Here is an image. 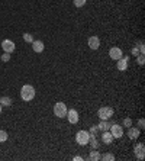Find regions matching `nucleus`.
I'll return each mask as SVG.
<instances>
[{
    "label": "nucleus",
    "instance_id": "1",
    "mask_svg": "<svg viewBox=\"0 0 145 161\" xmlns=\"http://www.w3.org/2000/svg\"><path fill=\"white\" fill-rule=\"evenodd\" d=\"M20 97L25 102H31L35 97V89L31 84H25V86L20 89Z\"/></svg>",
    "mask_w": 145,
    "mask_h": 161
},
{
    "label": "nucleus",
    "instance_id": "2",
    "mask_svg": "<svg viewBox=\"0 0 145 161\" xmlns=\"http://www.w3.org/2000/svg\"><path fill=\"white\" fill-rule=\"evenodd\" d=\"M54 115L57 118H65L67 116V105L62 103V102H57L55 105H54Z\"/></svg>",
    "mask_w": 145,
    "mask_h": 161
},
{
    "label": "nucleus",
    "instance_id": "3",
    "mask_svg": "<svg viewBox=\"0 0 145 161\" xmlns=\"http://www.w3.org/2000/svg\"><path fill=\"white\" fill-rule=\"evenodd\" d=\"M97 116L100 118V120H109L113 116V108H109V106H103L97 110Z\"/></svg>",
    "mask_w": 145,
    "mask_h": 161
},
{
    "label": "nucleus",
    "instance_id": "4",
    "mask_svg": "<svg viewBox=\"0 0 145 161\" xmlns=\"http://www.w3.org/2000/svg\"><path fill=\"white\" fill-rule=\"evenodd\" d=\"M89 139H90V134L87 131H78L76 134V141L78 145H87Z\"/></svg>",
    "mask_w": 145,
    "mask_h": 161
},
{
    "label": "nucleus",
    "instance_id": "5",
    "mask_svg": "<svg viewBox=\"0 0 145 161\" xmlns=\"http://www.w3.org/2000/svg\"><path fill=\"white\" fill-rule=\"evenodd\" d=\"M110 134L113 135V138H122V135H123V126H121V125L118 124H113L110 125Z\"/></svg>",
    "mask_w": 145,
    "mask_h": 161
},
{
    "label": "nucleus",
    "instance_id": "6",
    "mask_svg": "<svg viewBox=\"0 0 145 161\" xmlns=\"http://www.w3.org/2000/svg\"><path fill=\"white\" fill-rule=\"evenodd\" d=\"M109 57H110L112 60L118 61L119 58H122V57H123L122 49H121V48H118V47H112V48L109 49Z\"/></svg>",
    "mask_w": 145,
    "mask_h": 161
},
{
    "label": "nucleus",
    "instance_id": "7",
    "mask_svg": "<svg viewBox=\"0 0 145 161\" xmlns=\"http://www.w3.org/2000/svg\"><path fill=\"white\" fill-rule=\"evenodd\" d=\"M128 65H129V58L128 57H125V58H119L118 61H116V68H118L119 71H126L128 70Z\"/></svg>",
    "mask_w": 145,
    "mask_h": 161
},
{
    "label": "nucleus",
    "instance_id": "8",
    "mask_svg": "<svg viewBox=\"0 0 145 161\" xmlns=\"http://www.w3.org/2000/svg\"><path fill=\"white\" fill-rule=\"evenodd\" d=\"M2 48H3V51H4V53H9V54H12V53H13V51H15L16 45H15V42H13V41H10V39H4V41L2 42Z\"/></svg>",
    "mask_w": 145,
    "mask_h": 161
},
{
    "label": "nucleus",
    "instance_id": "9",
    "mask_svg": "<svg viewBox=\"0 0 145 161\" xmlns=\"http://www.w3.org/2000/svg\"><path fill=\"white\" fill-rule=\"evenodd\" d=\"M67 119H68V122L71 125L77 124L78 122V112H77L76 109H70V110H67Z\"/></svg>",
    "mask_w": 145,
    "mask_h": 161
},
{
    "label": "nucleus",
    "instance_id": "10",
    "mask_svg": "<svg viewBox=\"0 0 145 161\" xmlns=\"http://www.w3.org/2000/svg\"><path fill=\"white\" fill-rule=\"evenodd\" d=\"M134 151H135V155H137V160H139V161L144 160V151H145V145H144V144H142V142L137 144V145H135V148H134Z\"/></svg>",
    "mask_w": 145,
    "mask_h": 161
},
{
    "label": "nucleus",
    "instance_id": "11",
    "mask_svg": "<svg viewBox=\"0 0 145 161\" xmlns=\"http://www.w3.org/2000/svg\"><path fill=\"white\" fill-rule=\"evenodd\" d=\"M87 45L90 47V49H93V51H96V49H99L100 47V39L99 36H90L89 38V41H87Z\"/></svg>",
    "mask_w": 145,
    "mask_h": 161
},
{
    "label": "nucleus",
    "instance_id": "12",
    "mask_svg": "<svg viewBox=\"0 0 145 161\" xmlns=\"http://www.w3.org/2000/svg\"><path fill=\"white\" fill-rule=\"evenodd\" d=\"M126 135H128V138H129V139H138V136H139V128L129 126V128H128Z\"/></svg>",
    "mask_w": 145,
    "mask_h": 161
},
{
    "label": "nucleus",
    "instance_id": "13",
    "mask_svg": "<svg viewBox=\"0 0 145 161\" xmlns=\"http://www.w3.org/2000/svg\"><path fill=\"white\" fill-rule=\"evenodd\" d=\"M44 48H45V45H44V42L42 41H35L32 42V49H34L35 53H42L44 51Z\"/></svg>",
    "mask_w": 145,
    "mask_h": 161
},
{
    "label": "nucleus",
    "instance_id": "14",
    "mask_svg": "<svg viewBox=\"0 0 145 161\" xmlns=\"http://www.w3.org/2000/svg\"><path fill=\"white\" fill-rule=\"evenodd\" d=\"M102 141H103V144H112V141H113V135L110 134V131L102 132Z\"/></svg>",
    "mask_w": 145,
    "mask_h": 161
},
{
    "label": "nucleus",
    "instance_id": "15",
    "mask_svg": "<svg viewBox=\"0 0 145 161\" xmlns=\"http://www.w3.org/2000/svg\"><path fill=\"white\" fill-rule=\"evenodd\" d=\"M110 122L109 120H100V124L97 125V129H99L100 132H105V131H109L110 129Z\"/></svg>",
    "mask_w": 145,
    "mask_h": 161
},
{
    "label": "nucleus",
    "instance_id": "16",
    "mask_svg": "<svg viewBox=\"0 0 145 161\" xmlns=\"http://www.w3.org/2000/svg\"><path fill=\"white\" fill-rule=\"evenodd\" d=\"M87 160H92V161H99V160H102V154H100L99 151H90V154H89Z\"/></svg>",
    "mask_w": 145,
    "mask_h": 161
},
{
    "label": "nucleus",
    "instance_id": "17",
    "mask_svg": "<svg viewBox=\"0 0 145 161\" xmlns=\"http://www.w3.org/2000/svg\"><path fill=\"white\" fill-rule=\"evenodd\" d=\"M0 105L2 106H10L12 99L10 97H0Z\"/></svg>",
    "mask_w": 145,
    "mask_h": 161
},
{
    "label": "nucleus",
    "instance_id": "18",
    "mask_svg": "<svg viewBox=\"0 0 145 161\" xmlns=\"http://www.w3.org/2000/svg\"><path fill=\"white\" fill-rule=\"evenodd\" d=\"M102 160H103V161H113L115 160V155H113V154H110V153H106V154H103V155H102Z\"/></svg>",
    "mask_w": 145,
    "mask_h": 161
},
{
    "label": "nucleus",
    "instance_id": "19",
    "mask_svg": "<svg viewBox=\"0 0 145 161\" xmlns=\"http://www.w3.org/2000/svg\"><path fill=\"white\" fill-rule=\"evenodd\" d=\"M23 41L25 42H29V44H32L34 42V35H31V34H23Z\"/></svg>",
    "mask_w": 145,
    "mask_h": 161
},
{
    "label": "nucleus",
    "instance_id": "20",
    "mask_svg": "<svg viewBox=\"0 0 145 161\" xmlns=\"http://www.w3.org/2000/svg\"><path fill=\"white\" fill-rule=\"evenodd\" d=\"M86 2H87V0H72V3H74L76 8H83L84 4H86Z\"/></svg>",
    "mask_w": 145,
    "mask_h": 161
},
{
    "label": "nucleus",
    "instance_id": "21",
    "mask_svg": "<svg viewBox=\"0 0 145 161\" xmlns=\"http://www.w3.org/2000/svg\"><path fill=\"white\" fill-rule=\"evenodd\" d=\"M137 61H138V64H139V65H144V63H145V54H138V55H137Z\"/></svg>",
    "mask_w": 145,
    "mask_h": 161
},
{
    "label": "nucleus",
    "instance_id": "22",
    "mask_svg": "<svg viewBox=\"0 0 145 161\" xmlns=\"http://www.w3.org/2000/svg\"><path fill=\"white\" fill-rule=\"evenodd\" d=\"M4 141H8V132L0 131V142H4Z\"/></svg>",
    "mask_w": 145,
    "mask_h": 161
},
{
    "label": "nucleus",
    "instance_id": "23",
    "mask_svg": "<svg viewBox=\"0 0 145 161\" xmlns=\"http://www.w3.org/2000/svg\"><path fill=\"white\" fill-rule=\"evenodd\" d=\"M123 126L125 128L132 126V119H131V118H125V119H123Z\"/></svg>",
    "mask_w": 145,
    "mask_h": 161
},
{
    "label": "nucleus",
    "instance_id": "24",
    "mask_svg": "<svg viewBox=\"0 0 145 161\" xmlns=\"http://www.w3.org/2000/svg\"><path fill=\"white\" fill-rule=\"evenodd\" d=\"M138 49H139V54H145V47H144V42L142 41L138 42Z\"/></svg>",
    "mask_w": 145,
    "mask_h": 161
},
{
    "label": "nucleus",
    "instance_id": "25",
    "mask_svg": "<svg viewBox=\"0 0 145 161\" xmlns=\"http://www.w3.org/2000/svg\"><path fill=\"white\" fill-rule=\"evenodd\" d=\"M9 60H10V54H9V53H4L3 55H2V61H3V63H8Z\"/></svg>",
    "mask_w": 145,
    "mask_h": 161
},
{
    "label": "nucleus",
    "instance_id": "26",
    "mask_svg": "<svg viewBox=\"0 0 145 161\" xmlns=\"http://www.w3.org/2000/svg\"><path fill=\"white\" fill-rule=\"evenodd\" d=\"M138 128H139V129H144V128H145V120L144 119L138 120Z\"/></svg>",
    "mask_w": 145,
    "mask_h": 161
},
{
    "label": "nucleus",
    "instance_id": "27",
    "mask_svg": "<svg viewBox=\"0 0 145 161\" xmlns=\"http://www.w3.org/2000/svg\"><path fill=\"white\" fill-rule=\"evenodd\" d=\"M131 53H132V55H135V57H137L138 54H139V49H138V47H134V48H132V51H131Z\"/></svg>",
    "mask_w": 145,
    "mask_h": 161
},
{
    "label": "nucleus",
    "instance_id": "28",
    "mask_svg": "<svg viewBox=\"0 0 145 161\" xmlns=\"http://www.w3.org/2000/svg\"><path fill=\"white\" fill-rule=\"evenodd\" d=\"M97 131H99V129H97V125H94V126L90 128V134H96Z\"/></svg>",
    "mask_w": 145,
    "mask_h": 161
},
{
    "label": "nucleus",
    "instance_id": "29",
    "mask_svg": "<svg viewBox=\"0 0 145 161\" xmlns=\"http://www.w3.org/2000/svg\"><path fill=\"white\" fill-rule=\"evenodd\" d=\"M72 160H74V161H81V160H83V158H81L80 155H76V157L72 158Z\"/></svg>",
    "mask_w": 145,
    "mask_h": 161
},
{
    "label": "nucleus",
    "instance_id": "30",
    "mask_svg": "<svg viewBox=\"0 0 145 161\" xmlns=\"http://www.w3.org/2000/svg\"><path fill=\"white\" fill-rule=\"evenodd\" d=\"M0 113H2V105H0Z\"/></svg>",
    "mask_w": 145,
    "mask_h": 161
}]
</instances>
